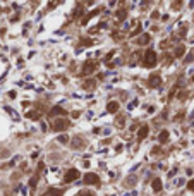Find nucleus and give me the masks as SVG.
<instances>
[{
	"label": "nucleus",
	"instance_id": "39448f33",
	"mask_svg": "<svg viewBox=\"0 0 194 196\" xmlns=\"http://www.w3.org/2000/svg\"><path fill=\"white\" fill-rule=\"evenodd\" d=\"M84 184H100V177L96 174H86L83 179Z\"/></svg>",
	"mask_w": 194,
	"mask_h": 196
},
{
	"label": "nucleus",
	"instance_id": "20e7f679",
	"mask_svg": "<svg viewBox=\"0 0 194 196\" xmlns=\"http://www.w3.org/2000/svg\"><path fill=\"white\" fill-rule=\"evenodd\" d=\"M79 179V170L77 169H69L67 172H65V175H64V181L65 182H72V181Z\"/></svg>",
	"mask_w": 194,
	"mask_h": 196
},
{
	"label": "nucleus",
	"instance_id": "b1692460",
	"mask_svg": "<svg viewBox=\"0 0 194 196\" xmlns=\"http://www.w3.org/2000/svg\"><path fill=\"white\" fill-rule=\"evenodd\" d=\"M191 60H194V52H191L187 55V58H186V62H191Z\"/></svg>",
	"mask_w": 194,
	"mask_h": 196
},
{
	"label": "nucleus",
	"instance_id": "a211bd4d",
	"mask_svg": "<svg viewBox=\"0 0 194 196\" xmlns=\"http://www.w3.org/2000/svg\"><path fill=\"white\" fill-rule=\"evenodd\" d=\"M76 196H93V193H91V191H88V189H84V191H79Z\"/></svg>",
	"mask_w": 194,
	"mask_h": 196
},
{
	"label": "nucleus",
	"instance_id": "1a4fd4ad",
	"mask_svg": "<svg viewBox=\"0 0 194 196\" xmlns=\"http://www.w3.org/2000/svg\"><path fill=\"white\" fill-rule=\"evenodd\" d=\"M148 131H150V127L148 126H143L141 129H139V133H137V139H144L148 136Z\"/></svg>",
	"mask_w": 194,
	"mask_h": 196
},
{
	"label": "nucleus",
	"instance_id": "9d476101",
	"mask_svg": "<svg viewBox=\"0 0 194 196\" xmlns=\"http://www.w3.org/2000/svg\"><path fill=\"white\" fill-rule=\"evenodd\" d=\"M184 53H186V47H184V45H179V47L175 48L173 55H175L177 58H180V57H184Z\"/></svg>",
	"mask_w": 194,
	"mask_h": 196
},
{
	"label": "nucleus",
	"instance_id": "aec40b11",
	"mask_svg": "<svg viewBox=\"0 0 194 196\" xmlns=\"http://www.w3.org/2000/svg\"><path fill=\"white\" fill-rule=\"evenodd\" d=\"M38 177H40V175H35V177H33L31 181H29V186H31V188H36V182H38Z\"/></svg>",
	"mask_w": 194,
	"mask_h": 196
},
{
	"label": "nucleus",
	"instance_id": "ddd939ff",
	"mask_svg": "<svg viewBox=\"0 0 194 196\" xmlns=\"http://www.w3.org/2000/svg\"><path fill=\"white\" fill-rule=\"evenodd\" d=\"M150 40H151L150 35H141V38H137V45H146L150 43Z\"/></svg>",
	"mask_w": 194,
	"mask_h": 196
},
{
	"label": "nucleus",
	"instance_id": "6e6552de",
	"mask_svg": "<svg viewBox=\"0 0 194 196\" xmlns=\"http://www.w3.org/2000/svg\"><path fill=\"white\" fill-rule=\"evenodd\" d=\"M107 110L110 112V114H115L119 110V103L117 101H108V105H107Z\"/></svg>",
	"mask_w": 194,
	"mask_h": 196
},
{
	"label": "nucleus",
	"instance_id": "7ed1b4c3",
	"mask_svg": "<svg viewBox=\"0 0 194 196\" xmlns=\"http://www.w3.org/2000/svg\"><path fill=\"white\" fill-rule=\"evenodd\" d=\"M144 65L146 67H155L156 65V53L153 50H146V53H144Z\"/></svg>",
	"mask_w": 194,
	"mask_h": 196
},
{
	"label": "nucleus",
	"instance_id": "9b49d317",
	"mask_svg": "<svg viewBox=\"0 0 194 196\" xmlns=\"http://www.w3.org/2000/svg\"><path fill=\"white\" fill-rule=\"evenodd\" d=\"M64 194V191L62 189H55V188H50L47 193V196H62Z\"/></svg>",
	"mask_w": 194,
	"mask_h": 196
},
{
	"label": "nucleus",
	"instance_id": "4be33fe9",
	"mask_svg": "<svg viewBox=\"0 0 194 196\" xmlns=\"http://www.w3.org/2000/svg\"><path fill=\"white\" fill-rule=\"evenodd\" d=\"M187 189L194 191V179H192V181H189V182H187Z\"/></svg>",
	"mask_w": 194,
	"mask_h": 196
},
{
	"label": "nucleus",
	"instance_id": "4468645a",
	"mask_svg": "<svg viewBox=\"0 0 194 196\" xmlns=\"http://www.w3.org/2000/svg\"><path fill=\"white\" fill-rule=\"evenodd\" d=\"M168 136H170V134H168V131H162V133H160V136H158L160 143H165V141L168 139Z\"/></svg>",
	"mask_w": 194,
	"mask_h": 196
},
{
	"label": "nucleus",
	"instance_id": "a878e982",
	"mask_svg": "<svg viewBox=\"0 0 194 196\" xmlns=\"http://www.w3.org/2000/svg\"><path fill=\"white\" fill-rule=\"evenodd\" d=\"M58 141H60V143H65V141H67V136H60V138H58Z\"/></svg>",
	"mask_w": 194,
	"mask_h": 196
},
{
	"label": "nucleus",
	"instance_id": "5701e85b",
	"mask_svg": "<svg viewBox=\"0 0 194 196\" xmlns=\"http://www.w3.org/2000/svg\"><path fill=\"white\" fill-rule=\"evenodd\" d=\"M93 85H94V81H88V83H84L83 86H84V88H86V90H88V88H91V86H93Z\"/></svg>",
	"mask_w": 194,
	"mask_h": 196
},
{
	"label": "nucleus",
	"instance_id": "0eeeda50",
	"mask_svg": "<svg viewBox=\"0 0 194 196\" xmlns=\"http://www.w3.org/2000/svg\"><path fill=\"white\" fill-rule=\"evenodd\" d=\"M48 115L53 117V115H65V110H64L62 107H53L52 110L48 112Z\"/></svg>",
	"mask_w": 194,
	"mask_h": 196
},
{
	"label": "nucleus",
	"instance_id": "f8f14e48",
	"mask_svg": "<svg viewBox=\"0 0 194 196\" xmlns=\"http://www.w3.org/2000/svg\"><path fill=\"white\" fill-rule=\"evenodd\" d=\"M96 14H100V9H94L93 12H89V14H88L86 17H84V19H81V22H83V24H86V22H88L89 19H91V17H94Z\"/></svg>",
	"mask_w": 194,
	"mask_h": 196
},
{
	"label": "nucleus",
	"instance_id": "dca6fc26",
	"mask_svg": "<svg viewBox=\"0 0 194 196\" xmlns=\"http://www.w3.org/2000/svg\"><path fill=\"white\" fill-rule=\"evenodd\" d=\"M26 117L28 119H35V121H36V119H40V112H28Z\"/></svg>",
	"mask_w": 194,
	"mask_h": 196
},
{
	"label": "nucleus",
	"instance_id": "f03ea898",
	"mask_svg": "<svg viewBox=\"0 0 194 196\" xmlns=\"http://www.w3.org/2000/svg\"><path fill=\"white\" fill-rule=\"evenodd\" d=\"M98 67V62H94V60H88V62L83 64V69H81V76H89L91 72H94Z\"/></svg>",
	"mask_w": 194,
	"mask_h": 196
},
{
	"label": "nucleus",
	"instance_id": "423d86ee",
	"mask_svg": "<svg viewBox=\"0 0 194 196\" xmlns=\"http://www.w3.org/2000/svg\"><path fill=\"white\" fill-rule=\"evenodd\" d=\"M162 85V78L158 74H155V76H150V79H148V86L150 88H158V86Z\"/></svg>",
	"mask_w": 194,
	"mask_h": 196
},
{
	"label": "nucleus",
	"instance_id": "6ab92c4d",
	"mask_svg": "<svg viewBox=\"0 0 194 196\" xmlns=\"http://www.w3.org/2000/svg\"><path fill=\"white\" fill-rule=\"evenodd\" d=\"M72 148H81V138H76V139H74Z\"/></svg>",
	"mask_w": 194,
	"mask_h": 196
},
{
	"label": "nucleus",
	"instance_id": "393cba45",
	"mask_svg": "<svg viewBox=\"0 0 194 196\" xmlns=\"http://www.w3.org/2000/svg\"><path fill=\"white\" fill-rule=\"evenodd\" d=\"M81 43H83V45H93L91 40H81Z\"/></svg>",
	"mask_w": 194,
	"mask_h": 196
},
{
	"label": "nucleus",
	"instance_id": "f3484780",
	"mask_svg": "<svg viewBox=\"0 0 194 196\" xmlns=\"http://www.w3.org/2000/svg\"><path fill=\"white\" fill-rule=\"evenodd\" d=\"M117 17H119V21H122V19H126V11H124V9H120V11H117Z\"/></svg>",
	"mask_w": 194,
	"mask_h": 196
},
{
	"label": "nucleus",
	"instance_id": "2eb2a0df",
	"mask_svg": "<svg viewBox=\"0 0 194 196\" xmlns=\"http://www.w3.org/2000/svg\"><path fill=\"white\" fill-rule=\"evenodd\" d=\"M153 189H155V191H162V179H155V181H153Z\"/></svg>",
	"mask_w": 194,
	"mask_h": 196
},
{
	"label": "nucleus",
	"instance_id": "f257e3e1",
	"mask_svg": "<svg viewBox=\"0 0 194 196\" xmlns=\"http://www.w3.org/2000/svg\"><path fill=\"white\" fill-rule=\"evenodd\" d=\"M69 126H71L69 119H55V121H53V124H52V129L55 131V133H60V131L69 129Z\"/></svg>",
	"mask_w": 194,
	"mask_h": 196
},
{
	"label": "nucleus",
	"instance_id": "412c9836",
	"mask_svg": "<svg viewBox=\"0 0 194 196\" xmlns=\"http://www.w3.org/2000/svg\"><path fill=\"white\" fill-rule=\"evenodd\" d=\"M139 31H141V24H137V28H136V29H134V31L131 33V36H136V35H137Z\"/></svg>",
	"mask_w": 194,
	"mask_h": 196
}]
</instances>
